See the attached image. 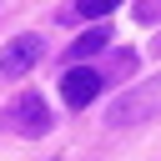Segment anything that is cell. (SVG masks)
<instances>
[{
    "instance_id": "obj_1",
    "label": "cell",
    "mask_w": 161,
    "mask_h": 161,
    "mask_svg": "<svg viewBox=\"0 0 161 161\" xmlns=\"http://www.w3.org/2000/svg\"><path fill=\"white\" fill-rule=\"evenodd\" d=\"M0 126H5L10 136H45V131L55 126V116H50V106H45L40 91H20V96L5 106Z\"/></svg>"
},
{
    "instance_id": "obj_2",
    "label": "cell",
    "mask_w": 161,
    "mask_h": 161,
    "mask_svg": "<svg viewBox=\"0 0 161 161\" xmlns=\"http://www.w3.org/2000/svg\"><path fill=\"white\" fill-rule=\"evenodd\" d=\"M156 106H161V80L126 86V91L111 101V111H106V126H111V131H121V126H136V121H146Z\"/></svg>"
},
{
    "instance_id": "obj_3",
    "label": "cell",
    "mask_w": 161,
    "mask_h": 161,
    "mask_svg": "<svg viewBox=\"0 0 161 161\" xmlns=\"http://www.w3.org/2000/svg\"><path fill=\"white\" fill-rule=\"evenodd\" d=\"M40 60H45V40L25 30V35L5 40V50H0V80H20V75H30Z\"/></svg>"
},
{
    "instance_id": "obj_4",
    "label": "cell",
    "mask_w": 161,
    "mask_h": 161,
    "mask_svg": "<svg viewBox=\"0 0 161 161\" xmlns=\"http://www.w3.org/2000/svg\"><path fill=\"white\" fill-rule=\"evenodd\" d=\"M101 91H106V75H101L96 65H80V60L65 65V75H60V101H65L70 111H86Z\"/></svg>"
},
{
    "instance_id": "obj_5",
    "label": "cell",
    "mask_w": 161,
    "mask_h": 161,
    "mask_svg": "<svg viewBox=\"0 0 161 161\" xmlns=\"http://www.w3.org/2000/svg\"><path fill=\"white\" fill-rule=\"evenodd\" d=\"M116 35L106 30V25H91V30H80L75 40H70V50H65V65H75V60H91V55H101L106 45H111Z\"/></svg>"
},
{
    "instance_id": "obj_6",
    "label": "cell",
    "mask_w": 161,
    "mask_h": 161,
    "mask_svg": "<svg viewBox=\"0 0 161 161\" xmlns=\"http://www.w3.org/2000/svg\"><path fill=\"white\" fill-rule=\"evenodd\" d=\"M121 0H75L70 10H60V20L65 25H75V20H101V15H111Z\"/></svg>"
},
{
    "instance_id": "obj_7",
    "label": "cell",
    "mask_w": 161,
    "mask_h": 161,
    "mask_svg": "<svg viewBox=\"0 0 161 161\" xmlns=\"http://www.w3.org/2000/svg\"><path fill=\"white\" fill-rule=\"evenodd\" d=\"M101 75H106V86H111V80H131V75H136V50H111V60H106Z\"/></svg>"
},
{
    "instance_id": "obj_8",
    "label": "cell",
    "mask_w": 161,
    "mask_h": 161,
    "mask_svg": "<svg viewBox=\"0 0 161 161\" xmlns=\"http://www.w3.org/2000/svg\"><path fill=\"white\" fill-rule=\"evenodd\" d=\"M151 55H161V35H156V40H151Z\"/></svg>"
}]
</instances>
